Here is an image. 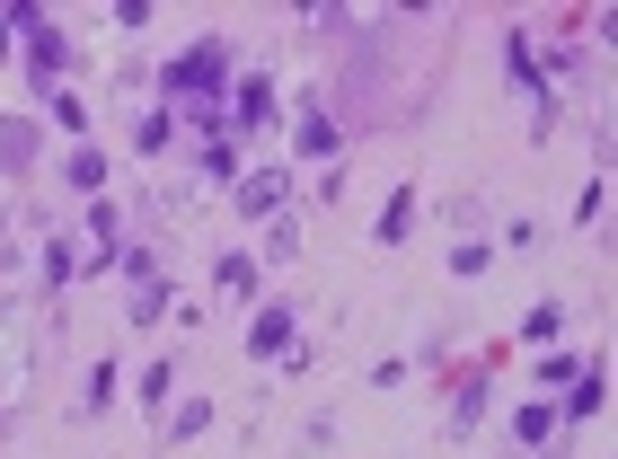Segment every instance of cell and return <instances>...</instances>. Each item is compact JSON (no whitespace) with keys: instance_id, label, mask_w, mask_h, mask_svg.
Returning a JSON list of instances; mask_svg holds the SVG:
<instances>
[{"instance_id":"6da1fadb","label":"cell","mask_w":618,"mask_h":459,"mask_svg":"<svg viewBox=\"0 0 618 459\" xmlns=\"http://www.w3.org/2000/svg\"><path fill=\"white\" fill-rule=\"evenodd\" d=\"M222 72H230V62H222V44H194L168 80H177V89H222Z\"/></svg>"},{"instance_id":"7a4b0ae2","label":"cell","mask_w":618,"mask_h":459,"mask_svg":"<svg viewBox=\"0 0 618 459\" xmlns=\"http://www.w3.org/2000/svg\"><path fill=\"white\" fill-rule=\"evenodd\" d=\"M248 354H256V362H274V354H292V309H265V318L248 327Z\"/></svg>"},{"instance_id":"3957f363","label":"cell","mask_w":618,"mask_h":459,"mask_svg":"<svg viewBox=\"0 0 618 459\" xmlns=\"http://www.w3.org/2000/svg\"><path fill=\"white\" fill-rule=\"evenodd\" d=\"M283 168H256V177H239V213H274V204H283Z\"/></svg>"},{"instance_id":"277c9868","label":"cell","mask_w":618,"mask_h":459,"mask_svg":"<svg viewBox=\"0 0 618 459\" xmlns=\"http://www.w3.org/2000/svg\"><path fill=\"white\" fill-rule=\"evenodd\" d=\"M230 124H248V133H256V124H274V80H256V72H248V80H239V115H230Z\"/></svg>"},{"instance_id":"5b68a950","label":"cell","mask_w":618,"mask_h":459,"mask_svg":"<svg viewBox=\"0 0 618 459\" xmlns=\"http://www.w3.org/2000/svg\"><path fill=\"white\" fill-rule=\"evenodd\" d=\"M521 336H530V345H557V336H566V309H557V301H539V309L521 318Z\"/></svg>"},{"instance_id":"8992f818","label":"cell","mask_w":618,"mask_h":459,"mask_svg":"<svg viewBox=\"0 0 618 459\" xmlns=\"http://www.w3.org/2000/svg\"><path fill=\"white\" fill-rule=\"evenodd\" d=\"M609 407V388H601V371H575V398H566V416H601Z\"/></svg>"},{"instance_id":"52a82bcc","label":"cell","mask_w":618,"mask_h":459,"mask_svg":"<svg viewBox=\"0 0 618 459\" xmlns=\"http://www.w3.org/2000/svg\"><path fill=\"white\" fill-rule=\"evenodd\" d=\"M406 221H416V186H398V194H389V213H380V239H406Z\"/></svg>"},{"instance_id":"ba28073f","label":"cell","mask_w":618,"mask_h":459,"mask_svg":"<svg viewBox=\"0 0 618 459\" xmlns=\"http://www.w3.org/2000/svg\"><path fill=\"white\" fill-rule=\"evenodd\" d=\"M513 433H521V442H547V433H557V407H521Z\"/></svg>"},{"instance_id":"9c48e42d","label":"cell","mask_w":618,"mask_h":459,"mask_svg":"<svg viewBox=\"0 0 618 459\" xmlns=\"http://www.w3.org/2000/svg\"><path fill=\"white\" fill-rule=\"evenodd\" d=\"M301 151H318V160L336 151V124H327V115H301Z\"/></svg>"},{"instance_id":"30bf717a","label":"cell","mask_w":618,"mask_h":459,"mask_svg":"<svg viewBox=\"0 0 618 459\" xmlns=\"http://www.w3.org/2000/svg\"><path fill=\"white\" fill-rule=\"evenodd\" d=\"M27 53H36V72H62V36H53V27H36Z\"/></svg>"}]
</instances>
